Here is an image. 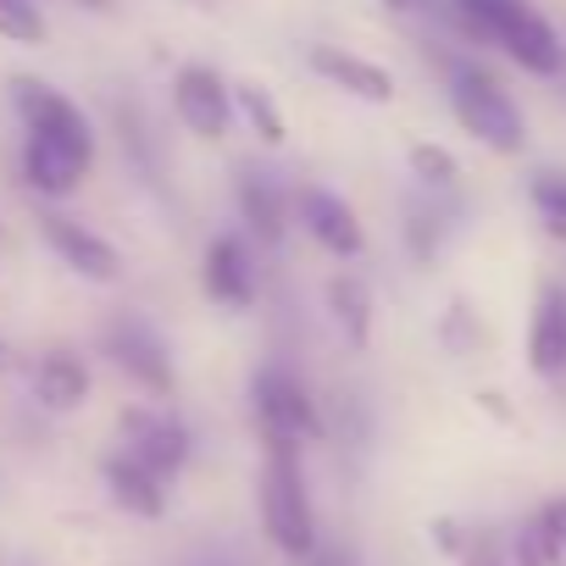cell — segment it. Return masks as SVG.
Wrapping results in <instances>:
<instances>
[{"mask_svg": "<svg viewBox=\"0 0 566 566\" xmlns=\"http://www.w3.org/2000/svg\"><path fill=\"white\" fill-rule=\"evenodd\" d=\"M428 533H433V549H439V555H450V560H455V555H461V544H467V527H461L455 516H439Z\"/></svg>", "mask_w": 566, "mask_h": 566, "instance_id": "cell-26", "label": "cell"}, {"mask_svg": "<svg viewBox=\"0 0 566 566\" xmlns=\"http://www.w3.org/2000/svg\"><path fill=\"white\" fill-rule=\"evenodd\" d=\"M51 23L40 12V0H0V40L12 45H45Z\"/></svg>", "mask_w": 566, "mask_h": 566, "instance_id": "cell-23", "label": "cell"}, {"mask_svg": "<svg viewBox=\"0 0 566 566\" xmlns=\"http://www.w3.org/2000/svg\"><path fill=\"white\" fill-rule=\"evenodd\" d=\"M527 373L538 384L566 378V283L544 277L527 312Z\"/></svg>", "mask_w": 566, "mask_h": 566, "instance_id": "cell-13", "label": "cell"}, {"mask_svg": "<svg viewBox=\"0 0 566 566\" xmlns=\"http://www.w3.org/2000/svg\"><path fill=\"white\" fill-rule=\"evenodd\" d=\"M444 101H450V117L461 123V134H472L483 150H494V156H522L527 150V117L483 62L450 56L444 62Z\"/></svg>", "mask_w": 566, "mask_h": 566, "instance_id": "cell-2", "label": "cell"}, {"mask_svg": "<svg viewBox=\"0 0 566 566\" xmlns=\"http://www.w3.org/2000/svg\"><path fill=\"white\" fill-rule=\"evenodd\" d=\"M301 566H356V560H350L345 549H323V544H317V549H312Z\"/></svg>", "mask_w": 566, "mask_h": 566, "instance_id": "cell-28", "label": "cell"}, {"mask_svg": "<svg viewBox=\"0 0 566 566\" xmlns=\"http://www.w3.org/2000/svg\"><path fill=\"white\" fill-rule=\"evenodd\" d=\"M12 106L23 117V184L40 200H67L95 167V128L78 101L45 78H12Z\"/></svg>", "mask_w": 566, "mask_h": 566, "instance_id": "cell-1", "label": "cell"}, {"mask_svg": "<svg viewBox=\"0 0 566 566\" xmlns=\"http://www.w3.org/2000/svg\"><path fill=\"white\" fill-rule=\"evenodd\" d=\"M101 483H106V494H112V505L123 516H139V522H161L167 516V483L150 467H139L128 450H112L101 461Z\"/></svg>", "mask_w": 566, "mask_h": 566, "instance_id": "cell-15", "label": "cell"}, {"mask_svg": "<svg viewBox=\"0 0 566 566\" xmlns=\"http://www.w3.org/2000/svg\"><path fill=\"white\" fill-rule=\"evenodd\" d=\"M455 566H511V555H505V538L500 533H467V544H461V555H455Z\"/></svg>", "mask_w": 566, "mask_h": 566, "instance_id": "cell-25", "label": "cell"}, {"mask_svg": "<svg viewBox=\"0 0 566 566\" xmlns=\"http://www.w3.org/2000/svg\"><path fill=\"white\" fill-rule=\"evenodd\" d=\"M255 505H261V527H266V538H272L277 555L306 560L317 549V505H312L306 461H301L295 444H266Z\"/></svg>", "mask_w": 566, "mask_h": 566, "instance_id": "cell-3", "label": "cell"}, {"mask_svg": "<svg viewBox=\"0 0 566 566\" xmlns=\"http://www.w3.org/2000/svg\"><path fill=\"white\" fill-rule=\"evenodd\" d=\"M101 356H106L145 400H167V395L178 389L172 350H167V339H161L139 312H117V317L101 328Z\"/></svg>", "mask_w": 566, "mask_h": 566, "instance_id": "cell-5", "label": "cell"}, {"mask_svg": "<svg viewBox=\"0 0 566 566\" xmlns=\"http://www.w3.org/2000/svg\"><path fill=\"white\" fill-rule=\"evenodd\" d=\"M73 7H90V12H106V7H112V0H73Z\"/></svg>", "mask_w": 566, "mask_h": 566, "instance_id": "cell-31", "label": "cell"}, {"mask_svg": "<svg viewBox=\"0 0 566 566\" xmlns=\"http://www.w3.org/2000/svg\"><path fill=\"white\" fill-rule=\"evenodd\" d=\"M306 67H312L328 90H339V95H350V101H367V106H389V101H395V73H389L384 62H373V56L345 51V45H312V51H306Z\"/></svg>", "mask_w": 566, "mask_h": 566, "instance_id": "cell-14", "label": "cell"}, {"mask_svg": "<svg viewBox=\"0 0 566 566\" xmlns=\"http://www.w3.org/2000/svg\"><path fill=\"white\" fill-rule=\"evenodd\" d=\"M200 290L222 312H250L255 306V250L244 233H211L200 250Z\"/></svg>", "mask_w": 566, "mask_h": 566, "instance_id": "cell-9", "label": "cell"}, {"mask_svg": "<svg viewBox=\"0 0 566 566\" xmlns=\"http://www.w3.org/2000/svg\"><path fill=\"white\" fill-rule=\"evenodd\" d=\"M439 244H444V211H439V200H411L406 206V250L417 261H433Z\"/></svg>", "mask_w": 566, "mask_h": 566, "instance_id": "cell-21", "label": "cell"}, {"mask_svg": "<svg viewBox=\"0 0 566 566\" xmlns=\"http://www.w3.org/2000/svg\"><path fill=\"white\" fill-rule=\"evenodd\" d=\"M250 411H255V433L266 444H295L301 450V444H317L328 433L317 395L306 389V378L295 367H283V361L255 367V378H250Z\"/></svg>", "mask_w": 566, "mask_h": 566, "instance_id": "cell-4", "label": "cell"}, {"mask_svg": "<svg viewBox=\"0 0 566 566\" xmlns=\"http://www.w3.org/2000/svg\"><path fill=\"white\" fill-rule=\"evenodd\" d=\"M406 167H411V178H417L428 195H450V189L461 184V161H455L444 145H433V139H417V145L406 150Z\"/></svg>", "mask_w": 566, "mask_h": 566, "instance_id": "cell-20", "label": "cell"}, {"mask_svg": "<svg viewBox=\"0 0 566 566\" xmlns=\"http://www.w3.org/2000/svg\"><path fill=\"white\" fill-rule=\"evenodd\" d=\"M117 433H123V450L139 467H150L161 483H178L184 467L195 461V433L167 406H123L117 411Z\"/></svg>", "mask_w": 566, "mask_h": 566, "instance_id": "cell-6", "label": "cell"}, {"mask_svg": "<svg viewBox=\"0 0 566 566\" xmlns=\"http://www.w3.org/2000/svg\"><path fill=\"white\" fill-rule=\"evenodd\" d=\"M295 217H301V228H306L334 261H356V255L367 250V228H361L356 206H350L345 195L323 189V184H301V189H295Z\"/></svg>", "mask_w": 566, "mask_h": 566, "instance_id": "cell-11", "label": "cell"}, {"mask_svg": "<svg viewBox=\"0 0 566 566\" xmlns=\"http://www.w3.org/2000/svg\"><path fill=\"white\" fill-rule=\"evenodd\" d=\"M29 395H34V406L51 411V417L78 411V406L90 400V361L73 356V350H45V356L34 361V373H29Z\"/></svg>", "mask_w": 566, "mask_h": 566, "instance_id": "cell-16", "label": "cell"}, {"mask_svg": "<svg viewBox=\"0 0 566 566\" xmlns=\"http://www.w3.org/2000/svg\"><path fill=\"white\" fill-rule=\"evenodd\" d=\"M489 45H494L505 62H516L527 78H560V73H566V40H560V29L533 7V0H522V7H511V12L494 23Z\"/></svg>", "mask_w": 566, "mask_h": 566, "instance_id": "cell-7", "label": "cell"}, {"mask_svg": "<svg viewBox=\"0 0 566 566\" xmlns=\"http://www.w3.org/2000/svg\"><path fill=\"white\" fill-rule=\"evenodd\" d=\"M323 295H328V317L350 339V350H367L373 345V290H367V277L361 272H334Z\"/></svg>", "mask_w": 566, "mask_h": 566, "instance_id": "cell-17", "label": "cell"}, {"mask_svg": "<svg viewBox=\"0 0 566 566\" xmlns=\"http://www.w3.org/2000/svg\"><path fill=\"white\" fill-rule=\"evenodd\" d=\"M544 505H549V516H555V533L566 538V500H544Z\"/></svg>", "mask_w": 566, "mask_h": 566, "instance_id": "cell-30", "label": "cell"}, {"mask_svg": "<svg viewBox=\"0 0 566 566\" xmlns=\"http://www.w3.org/2000/svg\"><path fill=\"white\" fill-rule=\"evenodd\" d=\"M527 200L544 217V233L566 244V172H533L527 178Z\"/></svg>", "mask_w": 566, "mask_h": 566, "instance_id": "cell-22", "label": "cell"}, {"mask_svg": "<svg viewBox=\"0 0 566 566\" xmlns=\"http://www.w3.org/2000/svg\"><path fill=\"white\" fill-rule=\"evenodd\" d=\"M172 117L200 145H217L233 128V84L217 67H206V62H184L172 73Z\"/></svg>", "mask_w": 566, "mask_h": 566, "instance_id": "cell-8", "label": "cell"}, {"mask_svg": "<svg viewBox=\"0 0 566 566\" xmlns=\"http://www.w3.org/2000/svg\"><path fill=\"white\" fill-rule=\"evenodd\" d=\"M233 206H239V222L250 228V239L261 244H283V233H290V217H295V200L290 189H283L277 172L266 167H233Z\"/></svg>", "mask_w": 566, "mask_h": 566, "instance_id": "cell-12", "label": "cell"}, {"mask_svg": "<svg viewBox=\"0 0 566 566\" xmlns=\"http://www.w3.org/2000/svg\"><path fill=\"white\" fill-rule=\"evenodd\" d=\"M12 367V350H7V339H0V373H7Z\"/></svg>", "mask_w": 566, "mask_h": 566, "instance_id": "cell-32", "label": "cell"}, {"mask_svg": "<svg viewBox=\"0 0 566 566\" xmlns=\"http://www.w3.org/2000/svg\"><path fill=\"white\" fill-rule=\"evenodd\" d=\"M478 400H483V411H494L500 422H511V417H516V411H511V406H505L500 395H478Z\"/></svg>", "mask_w": 566, "mask_h": 566, "instance_id": "cell-29", "label": "cell"}, {"mask_svg": "<svg viewBox=\"0 0 566 566\" xmlns=\"http://www.w3.org/2000/svg\"><path fill=\"white\" fill-rule=\"evenodd\" d=\"M439 345H444L450 356H472V350L483 345V323H478V312H472L467 301H455V306L439 317Z\"/></svg>", "mask_w": 566, "mask_h": 566, "instance_id": "cell-24", "label": "cell"}, {"mask_svg": "<svg viewBox=\"0 0 566 566\" xmlns=\"http://www.w3.org/2000/svg\"><path fill=\"white\" fill-rule=\"evenodd\" d=\"M505 555H511V566H566V538L555 533L549 505H538L533 516H522V522H516V533H511Z\"/></svg>", "mask_w": 566, "mask_h": 566, "instance_id": "cell-18", "label": "cell"}, {"mask_svg": "<svg viewBox=\"0 0 566 566\" xmlns=\"http://www.w3.org/2000/svg\"><path fill=\"white\" fill-rule=\"evenodd\" d=\"M40 239L51 244V255L78 272L84 283H117L123 277V255L106 233H95L90 222L67 217V211H40Z\"/></svg>", "mask_w": 566, "mask_h": 566, "instance_id": "cell-10", "label": "cell"}, {"mask_svg": "<svg viewBox=\"0 0 566 566\" xmlns=\"http://www.w3.org/2000/svg\"><path fill=\"white\" fill-rule=\"evenodd\" d=\"M384 12L389 18H428V12H439V0H384Z\"/></svg>", "mask_w": 566, "mask_h": 566, "instance_id": "cell-27", "label": "cell"}, {"mask_svg": "<svg viewBox=\"0 0 566 566\" xmlns=\"http://www.w3.org/2000/svg\"><path fill=\"white\" fill-rule=\"evenodd\" d=\"M233 117H239L266 150H277L283 139H290V123H283L272 90H261V84H233Z\"/></svg>", "mask_w": 566, "mask_h": 566, "instance_id": "cell-19", "label": "cell"}]
</instances>
